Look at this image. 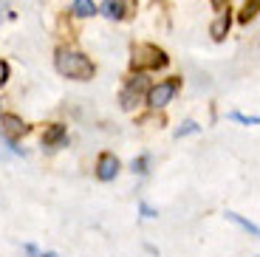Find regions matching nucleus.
Listing matches in <instances>:
<instances>
[{
	"label": "nucleus",
	"mask_w": 260,
	"mask_h": 257,
	"mask_svg": "<svg viewBox=\"0 0 260 257\" xmlns=\"http://www.w3.org/2000/svg\"><path fill=\"white\" fill-rule=\"evenodd\" d=\"M54 68H57L59 77L65 79H77V82H88L93 77V62L88 54L77 51V48H57V57H54Z\"/></svg>",
	"instance_id": "1"
},
{
	"label": "nucleus",
	"mask_w": 260,
	"mask_h": 257,
	"mask_svg": "<svg viewBox=\"0 0 260 257\" xmlns=\"http://www.w3.org/2000/svg\"><path fill=\"white\" fill-rule=\"evenodd\" d=\"M170 57L153 43H136L133 51H130V68L133 71H158V68H167Z\"/></svg>",
	"instance_id": "2"
},
{
	"label": "nucleus",
	"mask_w": 260,
	"mask_h": 257,
	"mask_svg": "<svg viewBox=\"0 0 260 257\" xmlns=\"http://www.w3.org/2000/svg\"><path fill=\"white\" fill-rule=\"evenodd\" d=\"M178 88H181V79L178 77H173V79H164V82H158V85H150L147 88V105L153 110H161V108H167L173 99H176V93H178Z\"/></svg>",
	"instance_id": "3"
},
{
	"label": "nucleus",
	"mask_w": 260,
	"mask_h": 257,
	"mask_svg": "<svg viewBox=\"0 0 260 257\" xmlns=\"http://www.w3.org/2000/svg\"><path fill=\"white\" fill-rule=\"evenodd\" d=\"M144 90H147V77H144V71H136L133 77L127 79V85L122 88V93H119V102H122V110H133L139 105V97H142Z\"/></svg>",
	"instance_id": "4"
},
{
	"label": "nucleus",
	"mask_w": 260,
	"mask_h": 257,
	"mask_svg": "<svg viewBox=\"0 0 260 257\" xmlns=\"http://www.w3.org/2000/svg\"><path fill=\"white\" fill-rule=\"evenodd\" d=\"M119 158L113 153H102L99 155V161H96V178L99 181H113L119 175Z\"/></svg>",
	"instance_id": "5"
},
{
	"label": "nucleus",
	"mask_w": 260,
	"mask_h": 257,
	"mask_svg": "<svg viewBox=\"0 0 260 257\" xmlns=\"http://www.w3.org/2000/svg\"><path fill=\"white\" fill-rule=\"evenodd\" d=\"M229 28H232V14H229V6H226V9L218 12V17H215L212 23H209V37H212L215 43H221L229 34Z\"/></svg>",
	"instance_id": "6"
},
{
	"label": "nucleus",
	"mask_w": 260,
	"mask_h": 257,
	"mask_svg": "<svg viewBox=\"0 0 260 257\" xmlns=\"http://www.w3.org/2000/svg\"><path fill=\"white\" fill-rule=\"evenodd\" d=\"M127 3L124 0H105V3H99V14L108 20H124L127 17Z\"/></svg>",
	"instance_id": "7"
},
{
	"label": "nucleus",
	"mask_w": 260,
	"mask_h": 257,
	"mask_svg": "<svg viewBox=\"0 0 260 257\" xmlns=\"http://www.w3.org/2000/svg\"><path fill=\"white\" fill-rule=\"evenodd\" d=\"M65 142H68V130H65V124H51V127L43 133V144L51 147V150L62 147Z\"/></svg>",
	"instance_id": "8"
},
{
	"label": "nucleus",
	"mask_w": 260,
	"mask_h": 257,
	"mask_svg": "<svg viewBox=\"0 0 260 257\" xmlns=\"http://www.w3.org/2000/svg\"><path fill=\"white\" fill-rule=\"evenodd\" d=\"M0 124H3V133H6V136H23V133L31 130L23 119H20V116H12V113L0 116Z\"/></svg>",
	"instance_id": "9"
},
{
	"label": "nucleus",
	"mask_w": 260,
	"mask_h": 257,
	"mask_svg": "<svg viewBox=\"0 0 260 257\" xmlns=\"http://www.w3.org/2000/svg\"><path fill=\"white\" fill-rule=\"evenodd\" d=\"M71 12L74 17H93V14H99V6L93 3V0H74L71 3Z\"/></svg>",
	"instance_id": "10"
},
{
	"label": "nucleus",
	"mask_w": 260,
	"mask_h": 257,
	"mask_svg": "<svg viewBox=\"0 0 260 257\" xmlns=\"http://www.w3.org/2000/svg\"><path fill=\"white\" fill-rule=\"evenodd\" d=\"M260 14V0H246V3H243V12H241V23H249V20H254Z\"/></svg>",
	"instance_id": "11"
},
{
	"label": "nucleus",
	"mask_w": 260,
	"mask_h": 257,
	"mask_svg": "<svg viewBox=\"0 0 260 257\" xmlns=\"http://www.w3.org/2000/svg\"><path fill=\"white\" fill-rule=\"evenodd\" d=\"M226 218H229V220H232V223H238V226H241V229H246V232H249V235H257V238H260V229H257V226H254V223H252V220H246V218H241V215H238V212H226Z\"/></svg>",
	"instance_id": "12"
},
{
	"label": "nucleus",
	"mask_w": 260,
	"mask_h": 257,
	"mask_svg": "<svg viewBox=\"0 0 260 257\" xmlns=\"http://www.w3.org/2000/svg\"><path fill=\"white\" fill-rule=\"evenodd\" d=\"M229 119H232V122H241V124H260V116H246V113H241V110L229 113Z\"/></svg>",
	"instance_id": "13"
},
{
	"label": "nucleus",
	"mask_w": 260,
	"mask_h": 257,
	"mask_svg": "<svg viewBox=\"0 0 260 257\" xmlns=\"http://www.w3.org/2000/svg\"><path fill=\"white\" fill-rule=\"evenodd\" d=\"M198 130H201V124H198V122H184V127H178V130H176V139L192 136V133H198Z\"/></svg>",
	"instance_id": "14"
},
{
	"label": "nucleus",
	"mask_w": 260,
	"mask_h": 257,
	"mask_svg": "<svg viewBox=\"0 0 260 257\" xmlns=\"http://www.w3.org/2000/svg\"><path fill=\"white\" fill-rule=\"evenodd\" d=\"M147 164H150V155H139V158H133V173L144 175L147 173Z\"/></svg>",
	"instance_id": "15"
},
{
	"label": "nucleus",
	"mask_w": 260,
	"mask_h": 257,
	"mask_svg": "<svg viewBox=\"0 0 260 257\" xmlns=\"http://www.w3.org/2000/svg\"><path fill=\"white\" fill-rule=\"evenodd\" d=\"M9 77H12V68H9V62L6 59H0V88L9 82Z\"/></svg>",
	"instance_id": "16"
},
{
	"label": "nucleus",
	"mask_w": 260,
	"mask_h": 257,
	"mask_svg": "<svg viewBox=\"0 0 260 257\" xmlns=\"http://www.w3.org/2000/svg\"><path fill=\"white\" fill-rule=\"evenodd\" d=\"M142 215H144V218H156V209H153V206H147V204H142Z\"/></svg>",
	"instance_id": "17"
},
{
	"label": "nucleus",
	"mask_w": 260,
	"mask_h": 257,
	"mask_svg": "<svg viewBox=\"0 0 260 257\" xmlns=\"http://www.w3.org/2000/svg\"><path fill=\"white\" fill-rule=\"evenodd\" d=\"M209 3H212V9H218V12L229 6V0H209Z\"/></svg>",
	"instance_id": "18"
},
{
	"label": "nucleus",
	"mask_w": 260,
	"mask_h": 257,
	"mask_svg": "<svg viewBox=\"0 0 260 257\" xmlns=\"http://www.w3.org/2000/svg\"><path fill=\"white\" fill-rule=\"evenodd\" d=\"M0 116H3V102H0Z\"/></svg>",
	"instance_id": "19"
}]
</instances>
